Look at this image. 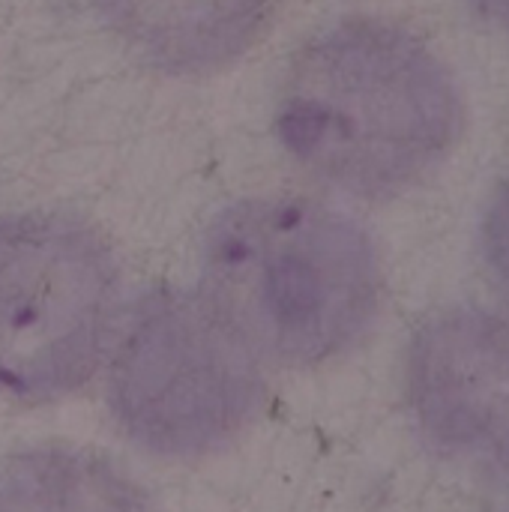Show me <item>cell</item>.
I'll list each match as a JSON object with an SVG mask.
<instances>
[{
	"mask_svg": "<svg viewBox=\"0 0 509 512\" xmlns=\"http://www.w3.org/2000/svg\"><path fill=\"white\" fill-rule=\"evenodd\" d=\"M408 396L444 456L509 471V324L477 309L432 318L411 345Z\"/></svg>",
	"mask_w": 509,
	"mask_h": 512,
	"instance_id": "cell-5",
	"label": "cell"
},
{
	"mask_svg": "<svg viewBox=\"0 0 509 512\" xmlns=\"http://www.w3.org/2000/svg\"><path fill=\"white\" fill-rule=\"evenodd\" d=\"M366 231L303 198H249L204 243L201 300L258 354L315 366L351 348L378 309Z\"/></svg>",
	"mask_w": 509,
	"mask_h": 512,
	"instance_id": "cell-2",
	"label": "cell"
},
{
	"mask_svg": "<svg viewBox=\"0 0 509 512\" xmlns=\"http://www.w3.org/2000/svg\"><path fill=\"white\" fill-rule=\"evenodd\" d=\"M0 512H150V504L108 459L36 447L0 465Z\"/></svg>",
	"mask_w": 509,
	"mask_h": 512,
	"instance_id": "cell-7",
	"label": "cell"
},
{
	"mask_svg": "<svg viewBox=\"0 0 509 512\" xmlns=\"http://www.w3.org/2000/svg\"><path fill=\"white\" fill-rule=\"evenodd\" d=\"M258 363L201 297L153 291L135 306L114 351L111 411L123 432L156 456H207L261 411Z\"/></svg>",
	"mask_w": 509,
	"mask_h": 512,
	"instance_id": "cell-3",
	"label": "cell"
},
{
	"mask_svg": "<svg viewBox=\"0 0 509 512\" xmlns=\"http://www.w3.org/2000/svg\"><path fill=\"white\" fill-rule=\"evenodd\" d=\"M462 126L444 63L405 27L351 18L315 36L291 63L276 132L330 186L390 198L429 174Z\"/></svg>",
	"mask_w": 509,
	"mask_h": 512,
	"instance_id": "cell-1",
	"label": "cell"
},
{
	"mask_svg": "<svg viewBox=\"0 0 509 512\" xmlns=\"http://www.w3.org/2000/svg\"><path fill=\"white\" fill-rule=\"evenodd\" d=\"M483 252L495 279L509 291V180L498 189L486 225H483Z\"/></svg>",
	"mask_w": 509,
	"mask_h": 512,
	"instance_id": "cell-8",
	"label": "cell"
},
{
	"mask_svg": "<svg viewBox=\"0 0 509 512\" xmlns=\"http://www.w3.org/2000/svg\"><path fill=\"white\" fill-rule=\"evenodd\" d=\"M279 0H96L105 24L165 75H213L267 30Z\"/></svg>",
	"mask_w": 509,
	"mask_h": 512,
	"instance_id": "cell-6",
	"label": "cell"
},
{
	"mask_svg": "<svg viewBox=\"0 0 509 512\" xmlns=\"http://www.w3.org/2000/svg\"><path fill=\"white\" fill-rule=\"evenodd\" d=\"M471 3L483 18H489L492 24L509 30V0H471Z\"/></svg>",
	"mask_w": 509,
	"mask_h": 512,
	"instance_id": "cell-9",
	"label": "cell"
},
{
	"mask_svg": "<svg viewBox=\"0 0 509 512\" xmlns=\"http://www.w3.org/2000/svg\"><path fill=\"white\" fill-rule=\"evenodd\" d=\"M120 276L102 237L60 213L0 219V393L78 390L114 330Z\"/></svg>",
	"mask_w": 509,
	"mask_h": 512,
	"instance_id": "cell-4",
	"label": "cell"
}]
</instances>
